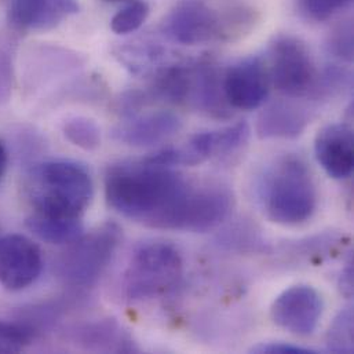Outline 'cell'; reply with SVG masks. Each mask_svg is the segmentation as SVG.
Masks as SVG:
<instances>
[{
  "mask_svg": "<svg viewBox=\"0 0 354 354\" xmlns=\"http://www.w3.org/2000/svg\"><path fill=\"white\" fill-rule=\"evenodd\" d=\"M353 151V130L344 123H333L323 127L315 141L317 162L334 179H346L352 176Z\"/></svg>",
  "mask_w": 354,
  "mask_h": 354,
  "instance_id": "13",
  "label": "cell"
},
{
  "mask_svg": "<svg viewBox=\"0 0 354 354\" xmlns=\"http://www.w3.org/2000/svg\"><path fill=\"white\" fill-rule=\"evenodd\" d=\"M259 200L268 218L279 225L309 221L317 208V189L308 165L292 155L277 159L263 174Z\"/></svg>",
  "mask_w": 354,
  "mask_h": 354,
  "instance_id": "3",
  "label": "cell"
},
{
  "mask_svg": "<svg viewBox=\"0 0 354 354\" xmlns=\"http://www.w3.org/2000/svg\"><path fill=\"white\" fill-rule=\"evenodd\" d=\"M149 4L145 0H134L127 3L118 11L112 21L111 28L118 35H127L138 30L149 15Z\"/></svg>",
  "mask_w": 354,
  "mask_h": 354,
  "instance_id": "24",
  "label": "cell"
},
{
  "mask_svg": "<svg viewBox=\"0 0 354 354\" xmlns=\"http://www.w3.org/2000/svg\"><path fill=\"white\" fill-rule=\"evenodd\" d=\"M182 127L177 113L158 111L144 116H134L116 126L112 131L113 138L129 147L147 148L160 144L176 136Z\"/></svg>",
  "mask_w": 354,
  "mask_h": 354,
  "instance_id": "14",
  "label": "cell"
},
{
  "mask_svg": "<svg viewBox=\"0 0 354 354\" xmlns=\"http://www.w3.org/2000/svg\"><path fill=\"white\" fill-rule=\"evenodd\" d=\"M341 290L346 297H351L353 292V268L352 262L348 263V266L344 269L341 274Z\"/></svg>",
  "mask_w": 354,
  "mask_h": 354,
  "instance_id": "30",
  "label": "cell"
},
{
  "mask_svg": "<svg viewBox=\"0 0 354 354\" xmlns=\"http://www.w3.org/2000/svg\"><path fill=\"white\" fill-rule=\"evenodd\" d=\"M7 165H8V152L6 145L0 141V182L3 180V177L6 174Z\"/></svg>",
  "mask_w": 354,
  "mask_h": 354,
  "instance_id": "31",
  "label": "cell"
},
{
  "mask_svg": "<svg viewBox=\"0 0 354 354\" xmlns=\"http://www.w3.org/2000/svg\"><path fill=\"white\" fill-rule=\"evenodd\" d=\"M309 124L308 112L291 101L269 104L257 123L258 137L262 140H292L299 137Z\"/></svg>",
  "mask_w": 354,
  "mask_h": 354,
  "instance_id": "18",
  "label": "cell"
},
{
  "mask_svg": "<svg viewBox=\"0 0 354 354\" xmlns=\"http://www.w3.org/2000/svg\"><path fill=\"white\" fill-rule=\"evenodd\" d=\"M323 312L320 292L312 286L298 284L276 298L270 313L277 327L298 337H309L317 330Z\"/></svg>",
  "mask_w": 354,
  "mask_h": 354,
  "instance_id": "8",
  "label": "cell"
},
{
  "mask_svg": "<svg viewBox=\"0 0 354 354\" xmlns=\"http://www.w3.org/2000/svg\"><path fill=\"white\" fill-rule=\"evenodd\" d=\"M11 93V66L7 53L0 51V104L6 102Z\"/></svg>",
  "mask_w": 354,
  "mask_h": 354,
  "instance_id": "29",
  "label": "cell"
},
{
  "mask_svg": "<svg viewBox=\"0 0 354 354\" xmlns=\"http://www.w3.org/2000/svg\"><path fill=\"white\" fill-rule=\"evenodd\" d=\"M108 3H123V4H127V3H131L134 0H105Z\"/></svg>",
  "mask_w": 354,
  "mask_h": 354,
  "instance_id": "32",
  "label": "cell"
},
{
  "mask_svg": "<svg viewBox=\"0 0 354 354\" xmlns=\"http://www.w3.org/2000/svg\"><path fill=\"white\" fill-rule=\"evenodd\" d=\"M269 71L259 57H247L233 64L223 75L227 104L240 111L261 108L269 95Z\"/></svg>",
  "mask_w": 354,
  "mask_h": 354,
  "instance_id": "11",
  "label": "cell"
},
{
  "mask_svg": "<svg viewBox=\"0 0 354 354\" xmlns=\"http://www.w3.org/2000/svg\"><path fill=\"white\" fill-rule=\"evenodd\" d=\"M328 51L342 59L351 62L353 59V25L352 21H345L334 28L327 41Z\"/></svg>",
  "mask_w": 354,
  "mask_h": 354,
  "instance_id": "26",
  "label": "cell"
},
{
  "mask_svg": "<svg viewBox=\"0 0 354 354\" xmlns=\"http://www.w3.org/2000/svg\"><path fill=\"white\" fill-rule=\"evenodd\" d=\"M257 22V14L245 6L229 7L221 11V41H230L250 32Z\"/></svg>",
  "mask_w": 354,
  "mask_h": 354,
  "instance_id": "22",
  "label": "cell"
},
{
  "mask_svg": "<svg viewBox=\"0 0 354 354\" xmlns=\"http://www.w3.org/2000/svg\"><path fill=\"white\" fill-rule=\"evenodd\" d=\"M189 183L169 167L141 160L112 165L105 176L108 204L123 216L153 229L171 230Z\"/></svg>",
  "mask_w": 354,
  "mask_h": 354,
  "instance_id": "1",
  "label": "cell"
},
{
  "mask_svg": "<svg viewBox=\"0 0 354 354\" xmlns=\"http://www.w3.org/2000/svg\"><path fill=\"white\" fill-rule=\"evenodd\" d=\"M122 240V229L108 222L82 234L57 261L58 277L75 288H90L108 269Z\"/></svg>",
  "mask_w": 354,
  "mask_h": 354,
  "instance_id": "5",
  "label": "cell"
},
{
  "mask_svg": "<svg viewBox=\"0 0 354 354\" xmlns=\"http://www.w3.org/2000/svg\"><path fill=\"white\" fill-rule=\"evenodd\" d=\"M65 138L83 151H95L101 145V129L84 116L68 119L62 127Z\"/></svg>",
  "mask_w": 354,
  "mask_h": 354,
  "instance_id": "21",
  "label": "cell"
},
{
  "mask_svg": "<svg viewBox=\"0 0 354 354\" xmlns=\"http://www.w3.org/2000/svg\"><path fill=\"white\" fill-rule=\"evenodd\" d=\"M162 33L186 46L221 41V11L198 0L179 1L162 22Z\"/></svg>",
  "mask_w": 354,
  "mask_h": 354,
  "instance_id": "7",
  "label": "cell"
},
{
  "mask_svg": "<svg viewBox=\"0 0 354 354\" xmlns=\"http://www.w3.org/2000/svg\"><path fill=\"white\" fill-rule=\"evenodd\" d=\"M250 133V126L245 122H240L218 131H204L196 134L186 144V147H182L187 159V166L203 163L215 156L233 155L247 145Z\"/></svg>",
  "mask_w": 354,
  "mask_h": 354,
  "instance_id": "17",
  "label": "cell"
},
{
  "mask_svg": "<svg viewBox=\"0 0 354 354\" xmlns=\"http://www.w3.org/2000/svg\"><path fill=\"white\" fill-rule=\"evenodd\" d=\"M71 341L77 348L94 353H131L138 348L131 334L115 319H101L73 328Z\"/></svg>",
  "mask_w": 354,
  "mask_h": 354,
  "instance_id": "16",
  "label": "cell"
},
{
  "mask_svg": "<svg viewBox=\"0 0 354 354\" xmlns=\"http://www.w3.org/2000/svg\"><path fill=\"white\" fill-rule=\"evenodd\" d=\"M252 352L255 353H268V354H313L316 351L302 348V346H295V345H288V344H262L255 348H252Z\"/></svg>",
  "mask_w": 354,
  "mask_h": 354,
  "instance_id": "28",
  "label": "cell"
},
{
  "mask_svg": "<svg viewBox=\"0 0 354 354\" xmlns=\"http://www.w3.org/2000/svg\"><path fill=\"white\" fill-rule=\"evenodd\" d=\"M26 227L36 237L50 244H71L83 234L80 219L55 218L37 212L28 216Z\"/></svg>",
  "mask_w": 354,
  "mask_h": 354,
  "instance_id": "19",
  "label": "cell"
},
{
  "mask_svg": "<svg viewBox=\"0 0 354 354\" xmlns=\"http://www.w3.org/2000/svg\"><path fill=\"white\" fill-rule=\"evenodd\" d=\"M352 0H299L302 11L313 21H327L344 10Z\"/></svg>",
  "mask_w": 354,
  "mask_h": 354,
  "instance_id": "27",
  "label": "cell"
},
{
  "mask_svg": "<svg viewBox=\"0 0 354 354\" xmlns=\"http://www.w3.org/2000/svg\"><path fill=\"white\" fill-rule=\"evenodd\" d=\"M94 194L87 169L71 160L35 165L28 176V196L35 212L55 218L80 219Z\"/></svg>",
  "mask_w": 354,
  "mask_h": 354,
  "instance_id": "2",
  "label": "cell"
},
{
  "mask_svg": "<svg viewBox=\"0 0 354 354\" xmlns=\"http://www.w3.org/2000/svg\"><path fill=\"white\" fill-rule=\"evenodd\" d=\"M183 262L176 245L167 241H145L140 244L123 274V292L131 302L158 298L177 287Z\"/></svg>",
  "mask_w": 354,
  "mask_h": 354,
  "instance_id": "4",
  "label": "cell"
},
{
  "mask_svg": "<svg viewBox=\"0 0 354 354\" xmlns=\"http://www.w3.org/2000/svg\"><path fill=\"white\" fill-rule=\"evenodd\" d=\"M270 83L290 98L313 97L319 72L304 41L281 35L270 44Z\"/></svg>",
  "mask_w": 354,
  "mask_h": 354,
  "instance_id": "6",
  "label": "cell"
},
{
  "mask_svg": "<svg viewBox=\"0 0 354 354\" xmlns=\"http://www.w3.org/2000/svg\"><path fill=\"white\" fill-rule=\"evenodd\" d=\"M36 337L17 322H0V353H17L32 344Z\"/></svg>",
  "mask_w": 354,
  "mask_h": 354,
  "instance_id": "25",
  "label": "cell"
},
{
  "mask_svg": "<svg viewBox=\"0 0 354 354\" xmlns=\"http://www.w3.org/2000/svg\"><path fill=\"white\" fill-rule=\"evenodd\" d=\"M230 207L232 197L225 187H190L178 207L171 230H211L227 216Z\"/></svg>",
  "mask_w": 354,
  "mask_h": 354,
  "instance_id": "9",
  "label": "cell"
},
{
  "mask_svg": "<svg viewBox=\"0 0 354 354\" xmlns=\"http://www.w3.org/2000/svg\"><path fill=\"white\" fill-rule=\"evenodd\" d=\"M327 348L333 353H353V312L351 308L344 309L334 319L327 334Z\"/></svg>",
  "mask_w": 354,
  "mask_h": 354,
  "instance_id": "23",
  "label": "cell"
},
{
  "mask_svg": "<svg viewBox=\"0 0 354 354\" xmlns=\"http://www.w3.org/2000/svg\"><path fill=\"white\" fill-rule=\"evenodd\" d=\"M183 105L216 119L232 115V106L223 93V76L212 61L201 59L187 64Z\"/></svg>",
  "mask_w": 354,
  "mask_h": 354,
  "instance_id": "12",
  "label": "cell"
},
{
  "mask_svg": "<svg viewBox=\"0 0 354 354\" xmlns=\"http://www.w3.org/2000/svg\"><path fill=\"white\" fill-rule=\"evenodd\" d=\"M77 0H11L8 22L21 30H46L79 12Z\"/></svg>",
  "mask_w": 354,
  "mask_h": 354,
  "instance_id": "15",
  "label": "cell"
},
{
  "mask_svg": "<svg viewBox=\"0 0 354 354\" xmlns=\"http://www.w3.org/2000/svg\"><path fill=\"white\" fill-rule=\"evenodd\" d=\"M120 62L136 75L152 72L165 57V48L156 43L140 41L120 46L116 50Z\"/></svg>",
  "mask_w": 354,
  "mask_h": 354,
  "instance_id": "20",
  "label": "cell"
},
{
  "mask_svg": "<svg viewBox=\"0 0 354 354\" xmlns=\"http://www.w3.org/2000/svg\"><path fill=\"white\" fill-rule=\"evenodd\" d=\"M43 270V255L36 243L22 234L0 237V284L8 291L32 286Z\"/></svg>",
  "mask_w": 354,
  "mask_h": 354,
  "instance_id": "10",
  "label": "cell"
}]
</instances>
